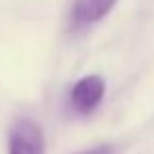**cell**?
<instances>
[{
    "instance_id": "6da1fadb",
    "label": "cell",
    "mask_w": 154,
    "mask_h": 154,
    "mask_svg": "<svg viewBox=\"0 0 154 154\" xmlns=\"http://www.w3.org/2000/svg\"><path fill=\"white\" fill-rule=\"evenodd\" d=\"M9 154H45V135L38 122L21 118L9 135Z\"/></svg>"
},
{
    "instance_id": "7a4b0ae2",
    "label": "cell",
    "mask_w": 154,
    "mask_h": 154,
    "mask_svg": "<svg viewBox=\"0 0 154 154\" xmlns=\"http://www.w3.org/2000/svg\"><path fill=\"white\" fill-rule=\"evenodd\" d=\"M106 82L101 76H85L80 78L70 91V103L80 114H91L103 99Z\"/></svg>"
},
{
    "instance_id": "3957f363",
    "label": "cell",
    "mask_w": 154,
    "mask_h": 154,
    "mask_svg": "<svg viewBox=\"0 0 154 154\" xmlns=\"http://www.w3.org/2000/svg\"><path fill=\"white\" fill-rule=\"evenodd\" d=\"M118 0H76L72 13H70V23L72 28L80 30L87 26H93L97 21H101Z\"/></svg>"
},
{
    "instance_id": "277c9868",
    "label": "cell",
    "mask_w": 154,
    "mask_h": 154,
    "mask_svg": "<svg viewBox=\"0 0 154 154\" xmlns=\"http://www.w3.org/2000/svg\"><path fill=\"white\" fill-rule=\"evenodd\" d=\"M85 154H112V150H110L108 146H99V148L89 150V152H85Z\"/></svg>"
}]
</instances>
